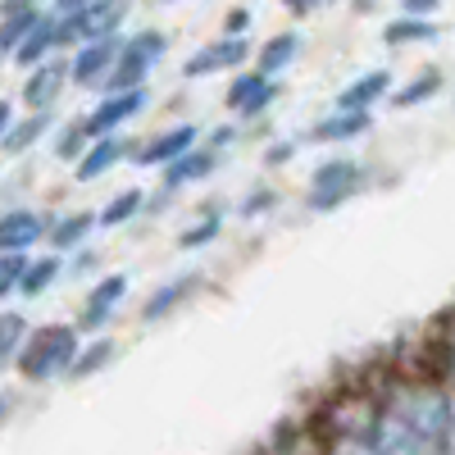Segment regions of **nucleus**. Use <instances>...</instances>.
<instances>
[{
    "mask_svg": "<svg viewBox=\"0 0 455 455\" xmlns=\"http://www.w3.org/2000/svg\"><path fill=\"white\" fill-rule=\"evenodd\" d=\"M378 401L437 446L451 433V392L442 378H396V383H387V392H378Z\"/></svg>",
    "mask_w": 455,
    "mask_h": 455,
    "instance_id": "f257e3e1",
    "label": "nucleus"
},
{
    "mask_svg": "<svg viewBox=\"0 0 455 455\" xmlns=\"http://www.w3.org/2000/svg\"><path fill=\"white\" fill-rule=\"evenodd\" d=\"M83 341H78V328L73 323H46L28 337V347L19 355V373L28 383H51V378L68 373L73 360H78Z\"/></svg>",
    "mask_w": 455,
    "mask_h": 455,
    "instance_id": "f03ea898",
    "label": "nucleus"
},
{
    "mask_svg": "<svg viewBox=\"0 0 455 455\" xmlns=\"http://www.w3.org/2000/svg\"><path fill=\"white\" fill-rule=\"evenodd\" d=\"M164 32L146 28V32H132L124 36V51H119V64H114L109 83H105V96H119V92H146V78L150 68L164 60Z\"/></svg>",
    "mask_w": 455,
    "mask_h": 455,
    "instance_id": "7ed1b4c3",
    "label": "nucleus"
},
{
    "mask_svg": "<svg viewBox=\"0 0 455 455\" xmlns=\"http://www.w3.org/2000/svg\"><path fill=\"white\" fill-rule=\"evenodd\" d=\"M124 19H128V0H92L87 10H78V14H68V19H64V42L87 46V42H105V36H119Z\"/></svg>",
    "mask_w": 455,
    "mask_h": 455,
    "instance_id": "20e7f679",
    "label": "nucleus"
},
{
    "mask_svg": "<svg viewBox=\"0 0 455 455\" xmlns=\"http://www.w3.org/2000/svg\"><path fill=\"white\" fill-rule=\"evenodd\" d=\"M360 178H364V169L355 164V160H323L319 169H315V178H310V210H337L341 201H351L355 196V187H360Z\"/></svg>",
    "mask_w": 455,
    "mask_h": 455,
    "instance_id": "39448f33",
    "label": "nucleus"
},
{
    "mask_svg": "<svg viewBox=\"0 0 455 455\" xmlns=\"http://www.w3.org/2000/svg\"><path fill=\"white\" fill-rule=\"evenodd\" d=\"M119 51H124V36H105V42H87L73 51V64H68V78L78 87H105L114 64H119Z\"/></svg>",
    "mask_w": 455,
    "mask_h": 455,
    "instance_id": "423d86ee",
    "label": "nucleus"
},
{
    "mask_svg": "<svg viewBox=\"0 0 455 455\" xmlns=\"http://www.w3.org/2000/svg\"><path fill=\"white\" fill-rule=\"evenodd\" d=\"M369 442L378 446V455H437V442L414 433L405 419H396L392 410H378V424H373Z\"/></svg>",
    "mask_w": 455,
    "mask_h": 455,
    "instance_id": "0eeeda50",
    "label": "nucleus"
},
{
    "mask_svg": "<svg viewBox=\"0 0 455 455\" xmlns=\"http://www.w3.org/2000/svg\"><path fill=\"white\" fill-rule=\"evenodd\" d=\"M146 109V92H119V96H100V105L87 114V132H92V141H100V137H119V128L128 124V119H137V114Z\"/></svg>",
    "mask_w": 455,
    "mask_h": 455,
    "instance_id": "6e6552de",
    "label": "nucleus"
},
{
    "mask_svg": "<svg viewBox=\"0 0 455 455\" xmlns=\"http://www.w3.org/2000/svg\"><path fill=\"white\" fill-rule=\"evenodd\" d=\"M42 237H51V223L36 210H5L0 214V255H28V246H36Z\"/></svg>",
    "mask_w": 455,
    "mask_h": 455,
    "instance_id": "1a4fd4ad",
    "label": "nucleus"
},
{
    "mask_svg": "<svg viewBox=\"0 0 455 455\" xmlns=\"http://www.w3.org/2000/svg\"><path fill=\"white\" fill-rule=\"evenodd\" d=\"M251 55V46H246V36H219V42H210V46H201L192 60L182 64V73L187 78H214V73H228V68H237L242 60Z\"/></svg>",
    "mask_w": 455,
    "mask_h": 455,
    "instance_id": "9d476101",
    "label": "nucleus"
},
{
    "mask_svg": "<svg viewBox=\"0 0 455 455\" xmlns=\"http://www.w3.org/2000/svg\"><path fill=\"white\" fill-rule=\"evenodd\" d=\"M196 141H201V128L196 124H178V128H164L160 137H150L141 150H137V164H150V169H169L173 160H182V156H192L196 150Z\"/></svg>",
    "mask_w": 455,
    "mask_h": 455,
    "instance_id": "9b49d317",
    "label": "nucleus"
},
{
    "mask_svg": "<svg viewBox=\"0 0 455 455\" xmlns=\"http://www.w3.org/2000/svg\"><path fill=\"white\" fill-rule=\"evenodd\" d=\"M128 296V274H105L92 291H87V306H83V315H78V332H96V328H105L109 323V315L119 310V300Z\"/></svg>",
    "mask_w": 455,
    "mask_h": 455,
    "instance_id": "f8f14e48",
    "label": "nucleus"
},
{
    "mask_svg": "<svg viewBox=\"0 0 455 455\" xmlns=\"http://www.w3.org/2000/svg\"><path fill=\"white\" fill-rule=\"evenodd\" d=\"M274 96H278L274 78H264V73H237V78L228 83L223 105L233 109V114H242V119H251V114L269 109V105H274Z\"/></svg>",
    "mask_w": 455,
    "mask_h": 455,
    "instance_id": "ddd939ff",
    "label": "nucleus"
},
{
    "mask_svg": "<svg viewBox=\"0 0 455 455\" xmlns=\"http://www.w3.org/2000/svg\"><path fill=\"white\" fill-rule=\"evenodd\" d=\"M68 83V68L60 60H46V64H36L28 73V83H23V105H32V114H51V105L60 100Z\"/></svg>",
    "mask_w": 455,
    "mask_h": 455,
    "instance_id": "4468645a",
    "label": "nucleus"
},
{
    "mask_svg": "<svg viewBox=\"0 0 455 455\" xmlns=\"http://www.w3.org/2000/svg\"><path fill=\"white\" fill-rule=\"evenodd\" d=\"M55 46H64V19H60V14H46L42 23L28 32V42L19 46L14 60H19L23 68H36V64H46V60H51Z\"/></svg>",
    "mask_w": 455,
    "mask_h": 455,
    "instance_id": "2eb2a0df",
    "label": "nucleus"
},
{
    "mask_svg": "<svg viewBox=\"0 0 455 455\" xmlns=\"http://www.w3.org/2000/svg\"><path fill=\"white\" fill-rule=\"evenodd\" d=\"M128 156H132V146L124 137H100V141L87 146V156L78 160V169H73V173H78V182H96V178H105L114 164L128 160Z\"/></svg>",
    "mask_w": 455,
    "mask_h": 455,
    "instance_id": "dca6fc26",
    "label": "nucleus"
},
{
    "mask_svg": "<svg viewBox=\"0 0 455 455\" xmlns=\"http://www.w3.org/2000/svg\"><path fill=\"white\" fill-rule=\"evenodd\" d=\"M387 87H392V73H387V68H369V73H360V78L337 96V109H360V114H373V105L387 96Z\"/></svg>",
    "mask_w": 455,
    "mask_h": 455,
    "instance_id": "f3484780",
    "label": "nucleus"
},
{
    "mask_svg": "<svg viewBox=\"0 0 455 455\" xmlns=\"http://www.w3.org/2000/svg\"><path fill=\"white\" fill-rule=\"evenodd\" d=\"M306 51V42H300V32H278L264 42V51H255V73H264V78H278L283 68L296 64V55Z\"/></svg>",
    "mask_w": 455,
    "mask_h": 455,
    "instance_id": "a211bd4d",
    "label": "nucleus"
},
{
    "mask_svg": "<svg viewBox=\"0 0 455 455\" xmlns=\"http://www.w3.org/2000/svg\"><path fill=\"white\" fill-rule=\"evenodd\" d=\"M373 124V114H360V109H332L315 124V137L319 141H351V137H364Z\"/></svg>",
    "mask_w": 455,
    "mask_h": 455,
    "instance_id": "6ab92c4d",
    "label": "nucleus"
},
{
    "mask_svg": "<svg viewBox=\"0 0 455 455\" xmlns=\"http://www.w3.org/2000/svg\"><path fill=\"white\" fill-rule=\"evenodd\" d=\"M196 287H201V278H196V274H182V278H173V283H164V287H160L156 296H150V300H146V310H141V319H146V323H156V319H164V315H173V310H178V306H182V300H187V296H192V291H196Z\"/></svg>",
    "mask_w": 455,
    "mask_h": 455,
    "instance_id": "aec40b11",
    "label": "nucleus"
},
{
    "mask_svg": "<svg viewBox=\"0 0 455 455\" xmlns=\"http://www.w3.org/2000/svg\"><path fill=\"white\" fill-rule=\"evenodd\" d=\"M383 42H387L392 51L437 42V23H433V19H410V14H401V19H392V23L383 28Z\"/></svg>",
    "mask_w": 455,
    "mask_h": 455,
    "instance_id": "412c9836",
    "label": "nucleus"
},
{
    "mask_svg": "<svg viewBox=\"0 0 455 455\" xmlns=\"http://www.w3.org/2000/svg\"><path fill=\"white\" fill-rule=\"evenodd\" d=\"M219 169V156L214 150H192V156H182V160H173L169 169H164V187H187V182H201V178H210Z\"/></svg>",
    "mask_w": 455,
    "mask_h": 455,
    "instance_id": "4be33fe9",
    "label": "nucleus"
},
{
    "mask_svg": "<svg viewBox=\"0 0 455 455\" xmlns=\"http://www.w3.org/2000/svg\"><path fill=\"white\" fill-rule=\"evenodd\" d=\"M46 19V10H23V14H0V51H14L19 55V46L28 42V32L36 28V23H42Z\"/></svg>",
    "mask_w": 455,
    "mask_h": 455,
    "instance_id": "5701e85b",
    "label": "nucleus"
},
{
    "mask_svg": "<svg viewBox=\"0 0 455 455\" xmlns=\"http://www.w3.org/2000/svg\"><path fill=\"white\" fill-rule=\"evenodd\" d=\"M92 228H96V214H87V210L64 214L60 223H51V242H55V251H73V246H83V242H87Z\"/></svg>",
    "mask_w": 455,
    "mask_h": 455,
    "instance_id": "b1692460",
    "label": "nucleus"
},
{
    "mask_svg": "<svg viewBox=\"0 0 455 455\" xmlns=\"http://www.w3.org/2000/svg\"><path fill=\"white\" fill-rule=\"evenodd\" d=\"M64 274V259L60 255H42V259H28V269H23V283L19 291L23 296H42L46 287H55V278Z\"/></svg>",
    "mask_w": 455,
    "mask_h": 455,
    "instance_id": "393cba45",
    "label": "nucleus"
},
{
    "mask_svg": "<svg viewBox=\"0 0 455 455\" xmlns=\"http://www.w3.org/2000/svg\"><path fill=\"white\" fill-rule=\"evenodd\" d=\"M28 319L23 315H0V364H19V355H23V347H28Z\"/></svg>",
    "mask_w": 455,
    "mask_h": 455,
    "instance_id": "a878e982",
    "label": "nucleus"
},
{
    "mask_svg": "<svg viewBox=\"0 0 455 455\" xmlns=\"http://www.w3.org/2000/svg\"><path fill=\"white\" fill-rule=\"evenodd\" d=\"M442 92V73L437 68H424L419 78H410L401 92H392V100L401 105V109H414V105H424V100H433Z\"/></svg>",
    "mask_w": 455,
    "mask_h": 455,
    "instance_id": "bb28decb",
    "label": "nucleus"
},
{
    "mask_svg": "<svg viewBox=\"0 0 455 455\" xmlns=\"http://www.w3.org/2000/svg\"><path fill=\"white\" fill-rule=\"evenodd\" d=\"M109 360H114V341H109V337H96V341H87V347L78 351V360H73L68 378H92V373L105 369Z\"/></svg>",
    "mask_w": 455,
    "mask_h": 455,
    "instance_id": "cd10ccee",
    "label": "nucleus"
},
{
    "mask_svg": "<svg viewBox=\"0 0 455 455\" xmlns=\"http://www.w3.org/2000/svg\"><path fill=\"white\" fill-rule=\"evenodd\" d=\"M146 205V192H137V187H128V192H119L100 214H96V223H105V228H119V223H128L137 210Z\"/></svg>",
    "mask_w": 455,
    "mask_h": 455,
    "instance_id": "c85d7f7f",
    "label": "nucleus"
},
{
    "mask_svg": "<svg viewBox=\"0 0 455 455\" xmlns=\"http://www.w3.org/2000/svg\"><path fill=\"white\" fill-rule=\"evenodd\" d=\"M219 233H223V214H219V210H210L205 219H196V223L178 237V246H182V251H201V246H210Z\"/></svg>",
    "mask_w": 455,
    "mask_h": 455,
    "instance_id": "c756f323",
    "label": "nucleus"
},
{
    "mask_svg": "<svg viewBox=\"0 0 455 455\" xmlns=\"http://www.w3.org/2000/svg\"><path fill=\"white\" fill-rule=\"evenodd\" d=\"M46 128H51V114H32V119H23V124H14V128H10L5 150H10V156H23V150H28L36 137H42Z\"/></svg>",
    "mask_w": 455,
    "mask_h": 455,
    "instance_id": "7c9ffc66",
    "label": "nucleus"
},
{
    "mask_svg": "<svg viewBox=\"0 0 455 455\" xmlns=\"http://www.w3.org/2000/svg\"><path fill=\"white\" fill-rule=\"evenodd\" d=\"M87 146H92L87 124H68V128L60 132V141H55V156H60V160H83Z\"/></svg>",
    "mask_w": 455,
    "mask_h": 455,
    "instance_id": "2f4dec72",
    "label": "nucleus"
},
{
    "mask_svg": "<svg viewBox=\"0 0 455 455\" xmlns=\"http://www.w3.org/2000/svg\"><path fill=\"white\" fill-rule=\"evenodd\" d=\"M23 269H28V255H0V296L19 291V283H23Z\"/></svg>",
    "mask_w": 455,
    "mask_h": 455,
    "instance_id": "473e14b6",
    "label": "nucleus"
},
{
    "mask_svg": "<svg viewBox=\"0 0 455 455\" xmlns=\"http://www.w3.org/2000/svg\"><path fill=\"white\" fill-rule=\"evenodd\" d=\"M323 455H378V446L369 437H332L323 442Z\"/></svg>",
    "mask_w": 455,
    "mask_h": 455,
    "instance_id": "72a5a7b5",
    "label": "nucleus"
},
{
    "mask_svg": "<svg viewBox=\"0 0 455 455\" xmlns=\"http://www.w3.org/2000/svg\"><path fill=\"white\" fill-rule=\"evenodd\" d=\"M437 378L455 392V328H451V332H446V341H442V373H437Z\"/></svg>",
    "mask_w": 455,
    "mask_h": 455,
    "instance_id": "f704fd0d",
    "label": "nucleus"
},
{
    "mask_svg": "<svg viewBox=\"0 0 455 455\" xmlns=\"http://www.w3.org/2000/svg\"><path fill=\"white\" fill-rule=\"evenodd\" d=\"M442 10V0H401V14H410V19H433Z\"/></svg>",
    "mask_w": 455,
    "mask_h": 455,
    "instance_id": "c9c22d12",
    "label": "nucleus"
},
{
    "mask_svg": "<svg viewBox=\"0 0 455 455\" xmlns=\"http://www.w3.org/2000/svg\"><path fill=\"white\" fill-rule=\"evenodd\" d=\"M246 28H251V10H233L223 19V36H246Z\"/></svg>",
    "mask_w": 455,
    "mask_h": 455,
    "instance_id": "e433bc0d",
    "label": "nucleus"
},
{
    "mask_svg": "<svg viewBox=\"0 0 455 455\" xmlns=\"http://www.w3.org/2000/svg\"><path fill=\"white\" fill-rule=\"evenodd\" d=\"M274 205H278V196L264 187V192H251V201L242 205V214H259V210H274Z\"/></svg>",
    "mask_w": 455,
    "mask_h": 455,
    "instance_id": "4c0bfd02",
    "label": "nucleus"
},
{
    "mask_svg": "<svg viewBox=\"0 0 455 455\" xmlns=\"http://www.w3.org/2000/svg\"><path fill=\"white\" fill-rule=\"evenodd\" d=\"M296 156V141H274L269 150H264V160H269V164H287Z\"/></svg>",
    "mask_w": 455,
    "mask_h": 455,
    "instance_id": "58836bf2",
    "label": "nucleus"
},
{
    "mask_svg": "<svg viewBox=\"0 0 455 455\" xmlns=\"http://www.w3.org/2000/svg\"><path fill=\"white\" fill-rule=\"evenodd\" d=\"M10 128H14V105H10V100H0V146H5Z\"/></svg>",
    "mask_w": 455,
    "mask_h": 455,
    "instance_id": "ea45409f",
    "label": "nucleus"
},
{
    "mask_svg": "<svg viewBox=\"0 0 455 455\" xmlns=\"http://www.w3.org/2000/svg\"><path fill=\"white\" fill-rule=\"evenodd\" d=\"M92 0H55V14L60 19H68V14H78V10H87Z\"/></svg>",
    "mask_w": 455,
    "mask_h": 455,
    "instance_id": "a19ab883",
    "label": "nucleus"
},
{
    "mask_svg": "<svg viewBox=\"0 0 455 455\" xmlns=\"http://www.w3.org/2000/svg\"><path fill=\"white\" fill-rule=\"evenodd\" d=\"M283 5L291 10V14H310V10H319L323 0H283Z\"/></svg>",
    "mask_w": 455,
    "mask_h": 455,
    "instance_id": "79ce46f5",
    "label": "nucleus"
},
{
    "mask_svg": "<svg viewBox=\"0 0 455 455\" xmlns=\"http://www.w3.org/2000/svg\"><path fill=\"white\" fill-rule=\"evenodd\" d=\"M10 410H14V396H10V392H0V424L10 419Z\"/></svg>",
    "mask_w": 455,
    "mask_h": 455,
    "instance_id": "37998d69",
    "label": "nucleus"
}]
</instances>
